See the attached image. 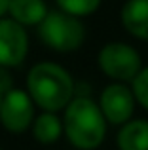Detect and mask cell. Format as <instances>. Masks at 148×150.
Instances as JSON below:
<instances>
[{
    "instance_id": "6da1fadb",
    "label": "cell",
    "mask_w": 148,
    "mask_h": 150,
    "mask_svg": "<svg viewBox=\"0 0 148 150\" xmlns=\"http://www.w3.org/2000/svg\"><path fill=\"white\" fill-rule=\"evenodd\" d=\"M27 93L38 108L46 112H59L72 101L74 80L65 67L42 61L27 74Z\"/></svg>"
},
{
    "instance_id": "7a4b0ae2",
    "label": "cell",
    "mask_w": 148,
    "mask_h": 150,
    "mask_svg": "<svg viewBox=\"0 0 148 150\" xmlns=\"http://www.w3.org/2000/svg\"><path fill=\"white\" fill-rule=\"evenodd\" d=\"M63 135L78 150H95L106 137V118L99 103L89 97H72L65 106Z\"/></svg>"
},
{
    "instance_id": "3957f363",
    "label": "cell",
    "mask_w": 148,
    "mask_h": 150,
    "mask_svg": "<svg viewBox=\"0 0 148 150\" xmlns=\"http://www.w3.org/2000/svg\"><path fill=\"white\" fill-rule=\"evenodd\" d=\"M38 34L48 48L59 53L76 51L85 42V27L80 17H74L63 10L48 11L44 21L38 25Z\"/></svg>"
},
{
    "instance_id": "277c9868",
    "label": "cell",
    "mask_w": 148,
    "mask_h": 150,
    "mask_svg": "<svg viewBox=\"0 0 148 150\" xmlns=\"http://www.w3.org/2000/svg\"><path fill=\"white\" fill-rule=\"evenodd\" d=\"M97 65L104 76L116 82H131L142 69L139 51L125 42H108L99 50Z\"/></svg>"
},
{
    "instance_id": "5b68a950",
    "label": "cell",
    "mask_w": 148,
    "mask_h": 150,
    "mask_svg": "<svg viewBox=\"0 0 148 150\" xmlns=\"http://www.w3.org/2000/svg\"><path fill=\"white\" fill-rule=\"evenodd\" d=\"M34 122V101L25 89L10 88L0 105V124L8 133L21 135Z\"/></svg>"
},
{
    "instance_id": "8992f818",
    "label": "cell",
    "mask_w": 148,
    "mask_h": 150,
    "mask_svg": "<svg viewBox=\"0 0 148 150\" xmlns=\"http://www.w3.org/2000/svg\"><path fill=\"white\" fill-rule=\"evenodd\" d=\"M29 34L13 19H0V69H13L27 59Z\"/></svg>"
},
{
    "instance_id": "52a82bcc",
    "label": "cell",
    "mask_w": 148,
    "mask_h": 150,
    "mask_svg": "<svg viewBox=\"0 0 148 150\" xmlns=\"http://www.w3.org/2000/svg\"><path fill=\"white\" fill-rule=\"evenodd\" d=\"M135 103L137 101H135L131 88H127L123 82H114V84L106 86L103 89L99 106L108 124L123 125L125 122H129L133 118Z\"/></svg>"
},
{
    "instance_id": "ba28073f",
    "label": "cell",
    "mask_w": 148,
    "mask_h": 150,
    "mask_svg": "<svg viewBox=\"0 0 148 150\" xmlns=\"http://www.w3.org/2000/svg\"><path fill=\"white\" fill-rule=\"evenodd\" d=\"M120 21L131 36L148 40V0H125L120 11Z\"/></svg>"
},
{
    "instance_id": "9c48e42d",
    "label": "cell",
    "mask_w": 148,
    "mask_h": 150,
    "mask_svg": "<svg viewBox=\"0 0 148 150\" xmlns=\"http://www.w3.org/2000/svg\"><path fill=\"white\" fill-rule=\"evenodd\" d=\"M46 0H10L8 13L23 27H38L48 15Z\"/></svg>"
},
{
    "instance_id": "30bf717a",
    "label": "cell",
    "mask_w": 148,
    "mask_h": 150,
    "mask_svg": "<svg viewBox=\"0 0 148 150\" xmlns=\"http://www.w3.org/2000/svg\"><path fill=\"white\" fill-rule=\"evenodd\" d=\"M118 150H148V120L131 118L116 135Z\"/></svg>"
},
{
    "instance_id": "8fae6325",
    "label": "cell",
    "mask_w": 148,
    "mask_h": 150,
    "mask_svg": "<svg viewBox=\"0 0 148 150\" xmlns=\"http://www.w3.org/2000/svg\"><path fill=\"white\" fill-rule=\"evenodd\" d=\"M30 129H32V137L40 144H53L63 135V120L57 116V112L42 110L40 116H34Z\"/></svg>"
},
{
    "instance_id": "7c38bea8",
    "label": "cell",
    "mask_w": 148,
    "mask_h": 150,
    "mask_svg": "<svg viewBox=\"0 0 148 150\" xmlns=\"http://www.w3.org/2000/svg\"><path fill=\"white\" fill-rule=\"evenodd\" d=\"M59 10L67 11L74 17H87L101 8L103 0H55Z\"/></svg>"
},
{
    "instance_id": "4fadbf2b",
    "label": "cell",
    "mask_w": 148,
    "mask_h": 150,
    "mask_svg": "<svg viewBox=\"0 0 148 150\" xmlns=\"http://www.w3.org/2000/svg\"><path fill=\"white\" fill-rule=\"evenodd\" d=\"M131 91L135 95V101L148 110V67H142L139 74L131 80Z\"/></svg>"
},
{
    "instance_id": "5bb4252c",
    "label": "cell",
    "mask_w": 148,
    "mask_h": 150,
    "mask_svg": "<svg viewBox=\"0 0 148 150\" xmlns=\"http://www.w3.org/2000/svg\"><path fill=\"white\" fill-rule=\"evenodd\" d=\"M8 89H10V78L6 76V70L0 69V105H2V97Z\"/></svg>"
},
{
    "instance_id": "9a60e30c",
    "label": "cell",
    "mask_w": 148,
    "mask_h": 150,
    "mask_svg": "<svg viewBox=\"0 0 148 150\" xmlns=\"http://www.w3.org/2000/svg\"><path fill=\"white\" fill-rule=\"evenodd\" d=\"M8 8H10V0H0V19L8 13Z\"/></svg>"
},
{
    "instance_id": "2e32d148",
    "label": "cell",
    "mask_w": 148,
    "mask_h": 150,
    "mask_svg": "<svg viewBox=\"0 0 148 150\" xmlns=\"http://www.w3.org/2000/svg\"><path fill=\"white\" fill-rule=\"evenodd\" d=\"M0 150H2V148H0Z\"/></svg>"
}]
</instances>
